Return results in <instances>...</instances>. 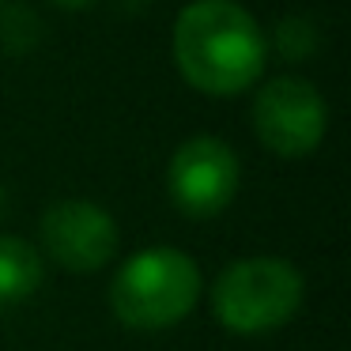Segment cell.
Listing matches in <instances>:
<instances>
[{
    "instance_id": "8992f818",
    "label": "cell",
    "mask_w": 351,
    "mask_h": 351,
    "mask_svg": "<svg viewBox=\"0 0 351 351\" xmlns=\"http://www.w3.org/2000/svg\"><path fill=\"white\" fill-rule=\"evenodd\" d=\"M42 250L69 272H99L117 253V223L91 200H57L38 223Z\"/></svg>"
},
{
    "instance_id": "3957f363",
    "label": "cell",
    "mask_w": 351,
    "mask_h": 351,
    "mask_svg": "<svg viewBox=\"0 0 351 351\" xmlns=\"http://www.w3.org/2000/svg\"><path fill=\"white\" fill-rule=\"evenodd\" d=\"M306 295L302 272L280 257H245L223 268L212 287L215 321L230 332H272L298 313Z\"/></svg>"
},
{
    "instance_id": "9c48e42d",
    "label": "cell",
    "mask_w": 351,
    "mask_h": 351,
    "mask_svg": "<svg viewBox=\"0 0 351 351\" xmlns=\"http://www.w3.org/2000/svg\"><path fill=\"white\" fill-rule=\"evenodd\" d=\"M0 204H4V200H0Z\"/></svg>"
},
{
    "instance_id": "277c9868",
    "label": "cell",
    "mask_w": 351,
    "mask_h": 351,
    "mask_svg": "<svg viewBox=\"0 0 351 351\" xmlns=\"http://www.w3.org/2000/svg\"><path fill=\"white\" fill-rule=\"evenodd\" d=\"M253 129L261 144L280 159H302L317 152L328 129V106L310 80H268L253 102Z\"/></svg>"
},
{
    "instance_id": "5b68a950",
    "label": "cell",
    "mask_w": 351,
    "mask_h": 351,
    "mask_svg": "<svg viewBox=\"0 0 351 351\" xmlns=\"http://www.w3.org/2000/svg\"><path fill=\"white\" fill-rule=\"evenodd\" d=\"M238 155L219 136H193L174 152L167 170V189L178 212L189 219H212L238 193Z\"/></svg>"
},
{
    "instance_id": "7a4b0ae2",
    "label": "cell",
    "mask_w": 351,
    "mask_h": 351,
    "mask_svg": "<svg viewBox=\"0 0 351 351\" xmlns=\"http://www.w3.org/2000/svg\"><path fill=\"white\" fill-rule=\"evenodd\" d=\"M200 287L204 280L189 253L174 245H152L117 268L110 283V306L121 325L155 332L189 317Z\"/></svg>"
},
{
    "instance_id": "ba28073f",
    "label": "cell",
    "mask_w": 351,
    "mask_h": 351,
    "mask_svg": "<svg viewBox=\"0 0 351 351\" xmlns=\"http://www.w3.org/2000/svg\"><path fill=\"white\" fill-rule=\"evenodd\" d=\"M57 8H87V4H95V0H53Z\"/></svg>"
},
{
    "instance_id": "52a82bcc",
    "label": "cell",
    "mask_w": 351,
    "mask_h": 351,
    "mask_svg": "<svg viewBox=\"0 0 351 351\" xmlns=\"http://www.w3.org/2000/svg\"><path fill=\"white\" fill-rule=\"evenodd\" d=\"M42 253L16 234H0V306L23 302L42 287Z\"/></svg>"
},
{
    "instance_id": "6da1fadb",
    "label": "cell",
    "mask_w": 351,
    "mask_h": 351,
    "mask_svg": "<svg viewBox=\"0 0 351 351\" xmlns=\"http://www.w3.org/2000/svg\"><path fill=\"white\" fill-rule=\"evenodd\" d=\"M174 61L185 84L204 95H242L268 64L257 19L234 0H193L174 23Z\"/></svg>"
}]
</instances>
